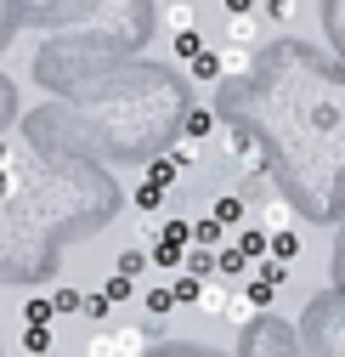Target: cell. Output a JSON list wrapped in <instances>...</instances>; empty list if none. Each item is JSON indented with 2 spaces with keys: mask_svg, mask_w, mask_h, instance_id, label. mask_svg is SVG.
<instances>
[{
  "mask_svg": "<svg viewBox=\"0 0 345 357\" xmlns=\"http://www.w3.org/2000/svg\"><path fill=\"white\" fill-rule=\"evenodd\" d=\"M147 182L176 188V182H182V159H176V153H170V159H153V165H147Z\"/></svg>",
  "mask_w": 345,
  "mask_h": 357,
  "instance_id": "8fae6325",
  "label": "cell"
},
{
  "mask_svg": "<svg viewBox=\"0 0 345 357\" xmlns=\"http://www.w3.org/2000/svg\"><path fill=\"white\" fill-rule=\"evenodd\" d=\"M6 165H12V153H6V148H0V170H6Z\"/></svg>",
  "mask_w": 345,
  "mask_h": 357,
  "instance_id": "836d02e7",
  "label": "cell"
},
{
  "mask_svg": "<svg viewBox=\"0 0 345 357\" xmlns=\"http://www.w3.org/2000/svg\"><path fill=\"white\" fill-rule=\"evenodd\" d=\"M266 255H278V261H294V255H300V238H294L289 227H272V250H266Z\"/></svg>",
  "mask_w": 345,
  "mask_h": 357,
  "instance_id": "e0dca14e",
  "label": "cell"
},
{
  "mask_svg": "<svg viewBox=\"0 0 345 357\" xmlns=\"http://www.w3.org/2000/svg\"><path fill=\"white\" fill-rule=\"evenodd\" d=\"M187 137H198V142L215 137V114H209V108H193V114H187Z\"/></svg>",
  "mask_w": 345,
  "mask_h": 357,
  "instance_id": "44dd1931",
  "label": "cell"
},
{
  "mask_svg": "<svg viewBox=\"0 0 345 357\" xmlns=\"http://www.w3.org/2000/svg\"><path fill=\"white\" fill-rule=\"evenodd\" d=\"M198 284H204L198 273H182L176 284H170V289H176V306H198Z\"/></svg>",
  "mask_w": 345,
  "mask_h": 357,
  "instance_id": "ffe728a7",
  "label": "cell"
},
{
  "mask_svg": "<svg viewBox=\"0 0 345 357\" xmlns=\"http://www.w3.org/2000/svg\"><path fill=\"white\" fill-rule=\"evenodd\" d=\"M243 289H249V301H255V306H272V301H278V284H272L266 273H255Z\"/></svg>",
  "mask_w": 345,
  "mask_h": 357,
  "instance_id": "ac0fdd59",
  "label": "cell"
},
{
  "mask_svg": "<svg viewBox=\"0 0 345 357\" xmlns=\"http://www.w3.org/2000/svg\"><path fill=\"white\" fill-rule=\"evenodd\" d=\"M209 215H215V221H227V227H243V199H238V193H221Z\"/></svg>",
  "mask_w": 345,
  "mask_h": 357,
  "instance_id": "4fadbf2b",
  "label": "cell"
},
{
  "mask_svg": "<svg viewBox=\"0 0 345 357\" xmlns=\"http://www.w3.org/2000/svg\"><path fill=\"white\" fill-rule=\"evenodd\" d=\"M79 306H85L79 289H57V312H79Z\"/></svg>",
  "mask_w": 345,
  "mask_h": 357,
  "instance_id": "1f68e13d",
  "label": "cell"
},
{
  "mask_svg": "<svg viewBox=\"0 0 345 357\" xmlns=\"http://www.w3.org/2000/svg\"><path fill=\"white\" fill-rule=\"evenodd\" d=\"M108 306H113V295H85V318H108Z\"/></svg>",
  "mask_w": 345,
  "mask_h": 357,
  "instance_id": "f1b7e54d",
  "label": "cell"
},
{
  "mask_svg": "<svg viewBox=\"0 0 345 357\" xmlns=\"http://www.w3.org/2000/svg\"><path fill=\"white\" fill-rule=\"evenodd\" d=\"M227 301H232V289L221 284V273H209V278L198 284V312H204V318H221Z\"/></svg>",
  "mask_w": 345,
  "mask_h": 357,
  "instance_id": "6da1fadb",
  "label": "cell"
},
{
  "mask_svg": "<svg viewBox=\"0 0 345 357\" xmlns=\"http://www.w3.org/2000/svg\"><path fill=\"white\" fill-rule=\"evenodd\" d=\"M182 266H187V273H198V278H209V273H215V250H209V244H187Z\"/></svg>",
  "mask_w": 345,
  "mask_h": 357,
  "instance_id": "30bf717a",
  "label": "cell"
},
{
  "mask_svg": "<svg viewBox=\"0 0 345 357\" xmlns=\"http://www.w3.org/2000/svg\"><path fill=\"white\" fill-rule=\"evenodd\" d=\"M159 238H170V244H193V221H164ZM159 238H153V244H159Z\"/></svg>",
  "mask_w": 345,
  "mask_h": 357,
  "instance_id": "d4e9b609",
  "label": "cell"
},
{
  "mask_svg": "<svg viewBox=\"0 0 345 357\" xmlns=\"http://www.w3.org/2000/svg\"><path fill=\"white\" fill-rule=\"evenodd\" d=\"M142 306L153 312V324H159V318H170V306H176V289H147V295H142Z\"/></svg>",
  "mask_w": 345,
  "mask_h": 357,
  "instance_id": "d6986e66",
  "label": "cell"
},
{
  "mask_svg": "<svg viewBox=\"0 0 345 357\" xmlns=\"http://www.w3.org/2000/svg\"><path fill=\"white\" fill-rule=\"evenodd\" d=\"M113 266H119V273H131V278H142V273H147V250H125Z\"/></svg>",
  "mask_w": 345,
  "mask_h": 357,
  "instance_id": "cb8c5ba5",
  "label": "cell"
},
{
  "mask_svg": "<svg viewBox=\"0 0 345 357\" xmlns=\"http://www.w3.org/2000/svg\"><path fill=\"white\" fill-rule=\"evenodd\" d=\"M176 159H182V170H187V165L198 159V137H182V142H176Z\"/></svg>",
  "mask_w": 345,
  "mask_h": 357,
  "instance_id": "4dcf8cb0",
  "label": "cell"
},
{
  "mask_svg": "<svg viewBox=\"0 0 345 357\" xmlns=\"http://www.w3.org/2000/svg\"><path fill=\"white\" fill-rule=\"evenodd\" d=\"M227 233H232V227H227V221H215V215H209V221H193V244L221 250V244H227Z\"/></svg>",
  "mask_w": 345,
  "mask_h": 357,
  "instance_id": "52a82bcc",
  "label": "cell"
},
{
  "mask_svg": "<svg viewBox=\"0 0 345 357\" xmlns=\"http://www.w3.org/2000/svg\"><path fill=\"white\" fill-rule=\"evenodd\" d=\"M182 255H187V244H170V238L153 244V261H159V266H182Z\"/></svg>",
  "mask_w": 345,
  "mask_h": 357,
  "instance_id": "603a6c76",
  "label": "cell"
},
{
  "mask_svg": "<svg viewBox=\"0 0 345 357\" xmlns=\"http://www.w3.org/2000/svg\"><path fill=\"white\" fill-rule=\"evenodd\" d=\"M193 23H198L193 0H170V6H164V29H170V34H176V29H193Z\"/></svg>",
  "mask_w": 345,
  "mask_h": 357,
  "instance_id": "7c38bea8",
  "label": "cell"
},
{
  "mask_svg": "<svg viewBox=\"0 0 345 357\" xmlns=\"http://www.w3.org/2000/svg\"><path fill=\"white\" fill-rule=\"evenodd\" d=\"M131 284H136V278H131V273H119V266H113V278H108V295H113V301H125V295H131Z\"/></svg>",
  "mask_w": 345,
  "mask_h": 357,
  "instance_id": "484cf974",
  "label": "cell"
},
{
  "mask_svg": "<svg viewBox=\"0 0 345 357\" xmlns=\"http://www.w3.org/2000/svg\"><path fill=\"white\" fill-rule=\"evenodd\" d=\"M215 273H221V278L249 273V255H243V244H221V250H215Z\"/></svg>",
  "mask_w": 345,
  "mask_h": 357,
  "instance_id": "5b68a950",
  "label": "cell"
},
{
  "mask_svg": "<svg viewBox=\"0 0 345 357\" xmlns=\"http://www.w3.org/2000/svg\"><path fill=\"white\" fill-rule=\"evenodd\" d=\"M238 244H243V255H249V261H261V255L272 250V227H266V221H261V227H243V233H238Z\"/></svg>",
  "mask_w": 345,
  "mask_h": 357,
  "instance_id": "8992f818",
  "label": "cell"
},
{
  "mask_svg": "<svg viewBox=\"0 0 345 357\" xmlns=\"http://www.w3.org/2000/svg\"><path fill=\"white\" fill-rule=\"evenodd\" d=\"M266 17L272 23H294V0H266Z\"/></svg>",
  "mask_w": 345,
  "mask_h": 357,
  "instance_id": "4316f807",
  "label": "cell"
},
{
  "mask_svg": "<svg viewBox=\"0 0 345 357\" xmlns=\"http://www.w3.org/2000/svg\"><path fill=\"white\" fill-rule=\"evenodd\" d=\"M63 312H57V295H29L23 301V324H57Z\"/></svg>",
  "mask_w": 345,
  "mask_h": 357,
  "instance_id": "277c9868",
  "label": "cell"
},
{
  "mask_svg": "<svg viewBox=\"0 0 345 357\" xmlns=\"http://www.w3.org/2000/svg\"><path fill=\"white\" fill-rule=\"evenodd\" d=\"M170 46H176V57H182V63H193V57L204 52V34H198V23H193V29H176V34H170Z\"/></svg>",
  "mask_w": 345,
  "mask_h": 357,
  "instance_id": "ba28073f",
  "label": "cell"
},
{
  "mask_svg": "<svg viewBox=\"0 0 345 357\" xmlns=\"http://www.w3.org/2000/svg\"><path fill=\"white\" fill-rule=\"evenodd\" d=\"M227 40H238V46H261V17H255V12H232L227 17Z\"/></svg>",
  "mask_w": 345,
  "mask_h": 357,
  "instance_id": "3957f363",
  "label": "cell"
},
{
  "mask_svg": "<svg viewBox=\"0 0 345 357\" xmlns=\"http://www.w3.org/2000/svg\"><path fill=\"white\" fill-rule=\"evenodd\" d=\"M221 142H227V153H232L238 165H249V170H261V142H255L249 130H221Z\"/></svg>",
  "mask_w": 345,
  "mask_h": 357,
  "instance_id": "7a4b0ae2",
  "label": "cell"
},
{
  "mask_svg": "<svg viewBox=\"0 0 345 357\" xmlns=\"http://www.w3.org/2000/svg\"><path fill=\"white\" fill-rule=\"evenodd\" d=\"M164 193H170V188H159V182H147V176H142V182H136V210H147V215H159V204H164Z\"/></svg>",
  "mask_w": 345,
  "mask_h": 357,
  "instance_id": "9a60e30c",
  "label": "cell"
},
{
  "mask_svg": "<svg viewBox=\"0 0 345 357\" xmlns=\"http://www.w3.org/2000/svg\"><path fill=\"white\" fill-rule=\"evenodd\" d=\"M255 312H261V306H255V301H249V289H243V295H232V301H227V312H221V318H227V324H238V329H243V324H249V318H255Z\"/></svg>",
  "mask_w": 345,
  "mask_h": 357,
  "instance_id": "2e32d148",
  "label": "cell"
},
{
  "mask_svg": "<svg viewBox=\"0 0 345 357\" xmlns=\"http://www.w3.org/2000/svg\"><path fill=\"white\" fill-rule=\"evenodd\" d=\"M91 357H119V335H97L91 340Z\"/></svg>",
  "mask_w": 345,
  "mask_h": 357,
  "instance_id": "f546056e",
  "label": "cell"
},
{
  "mask_svg": "<svg viewBox=\"0 0 345 357\" xmlns=\"http://www.w3.org/2000/svg\"><path fill=\"white\" fill-rule=\"evenodd\" d=\"M221 6H227V17H232V12H255V0H221Z\"/></svg>",
  "mask_w": 345,
  "mask_h": 357,
  "instance_id": "d6a6232c",
  "label": "cell"
},
{
  "mask_svg": "<svg viewBox=\"0 0 345 357\" xmlns=\"http://www.w3.org/2000/svg\"><path fill=\"white\" fill-rule=\"evenodd\" d=\"M147 351V329H119V357H136Z\"/></svg>",
  "mask_w": 345,
  "mask_h": 357,
  "instance_id": "7402d4cb",
  "label": "cell"
},
{
  "mask_svg": "<svg viewBox=\"0 0 345 357\" xmlns=\"http://www.w3.org/2000/svg\"><path fill=\"white\" fill-rule=\"evenodd\" d=\"M249 46H238V40H227V52H221V74H249Z\"/></svg>",
  "mask_w": 345,
  "mask_h": 357,
  "instance_id": "5bb4252c",
  "label": "cell"
},
{
  "mask_svg": "<svg viewBox=\"0 0 345 357\" xmlns=\"http://www.w3.org/2000/svg\"><path fill=\"white\" fill-rule=\"evenodd\" d=\"M187 68H193V79H198V85H209V79H221V52H209V46H204V52H198V57H193Z\"/></svg>",
  "mask_w": 345,
  "mask_h": 357,
  "instance_id": "9c48e42d",
  "label": "cell"
},
{
  "mask_svg": "<svg viewBox=\"0 0 345 357\" xmlns=\"http://www.w3.org/2000/svg\"><path fill=\"white\" fill-rule=\"evenodd\" d=\"M261 221H266V227H289V204H283V199H272Z\"/></svg>",
  "mask_w": 345,
  "mask_h": 357,
  "instance_id": "83f0119b",
  "label": "cell"
}]
</instances>
